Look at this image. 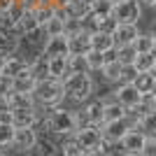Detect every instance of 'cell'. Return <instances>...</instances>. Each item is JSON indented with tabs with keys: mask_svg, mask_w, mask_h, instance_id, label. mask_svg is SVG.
I'll list each match as a JSON object with an SVG mask.
<instances>
[{
	"mask_svg": "<svg viewBox=\"0 0 156 156\" xmlns=\"http://www.w3.org/2000/svg\"><path fill=\"white\" fill-rule=\"evenodd\" d=\"M9 91H12V79L0 75V93H9Z\"/></svg>",
	"mask_w": 156,
	"mask_h": 156,
	"instance_id": "f35d334b",
	"label": "cell"
},
{
	"mask_svg": "<svg viewBox=\"0 0 156 156\" xmlns=\"http://www.w3.org/2000/svg\"><path fill=\"white\" fill-rule=\"evenodd\" d=\"M23 70H28V65H26V61L21 58L19 54L5 58V65H2V75H5V77L12 79V77H16V75H21Z\"/></svg>",
	"mask_w": 156,
	"mask_h": 156,
	"instance_id": "ffe728a7",
	"label": "cell"
},
{
	"mask_svg": "<svg viewBox=\"0 0 156 156\" xmlns=\"http://www.w3.org/2000/svg\"><path fill=\"white\" fill-rule=\"evenodd\" d=\"M2 65H5V56H0V75H2Z\"/></svg>",
	"mask_w": 156,
	"mask_h": 156,
	"instance_id": "bcb514c9",
	"label": "cell"
},
{
	"mask_svg": "<svg viewBox=\"0 0 156 156\" xmlns=\"http://www.w3.org/2000/svg\"><path fill=\"white\" fill-rule=\"evenodd\" d=\"M23 37H26V42L35 49V51H42V47H44V42H47V37H49V35H47V30H44L42 26H37L35 30L26 33Z\"/></svg>",
	"mask_w": 156,
	"mask_h": 156,
	"instance_id": "4316f807",
	"label": "cell"
},
{
	"mask_svg": "<svg viewBox=\"0 0 156 156\" xmlns=\"http://www.w3.org/2000/svg\"><path fill=\"white\" fill-rule=\"evenodd\" d=\"M35 82H37V79L33 77L28 70H23L21 75L12 77V91H16V93H33V86H35Z\"/></svg>",
	"mask_w": 156,
	"mask_h": 156,
	"instance_id": "d6986e66",
	"label": "cell"
},
{
	"mask_svg": "<svg viewBox=\"0 0 156 156\" xmlns=\"http://www.w3.org/2000/svg\"><path fill=\"white\" fill-rule=\"evenodd\" d=\"M84 63H86V70L89 72H100V68L105 65V56L100 51L89 49V51L84 54Z\"/></svg>",
	"mask_w": 156,
	"mask_h": 156,
	"instance_id": "f1b7e54d",
	"label": "cell"
},
{
	"mask_svg": "<svg viewBox=\"0 0 156 156\" xmlns=\"http://www.w3.org/2000/svg\"><path fill=\"white\" fill-rule=\"evenodd\" d=\"M114 28H117V19H114V16H103V19H98V30H100V33L112 35Z\"/></svg>",
	"mask_w": 156,
	"mask_h": 156,
	"instance_id": "74e56055",
	"label": "cell"
},
{
	"mask_svg": "<svg viewBox=\"0 0 156 156\" xmlns=\"http://www.w3.org/2000/svg\"><path fill=\"white\" fill-rule=\"evenodd\" d=\"M84 114H86V119H89V124L100 126V124H103V103H100V100L86 103L84 105Z\"/></svg>",
	"mask_w": 156,
	"mask_h": 156,
	"instance_id": "484cf974",
	"label": "cell"
},
{
	"mask_svg": "<svg viewBox=\"0 0 156 156\" xmlns=\"http://www.w3.org/2000/svg\"><path fill=\"white\" fill-rule=\"evenodd\" d=\"M75 72H89L84 63V56H70L68 54V75H75Z\"/></svg>",
	"mask_w": 156,
	"mask_h": 156,
	"instance_id": "e575fe53",
	"label": "cell"
},
{
	"mask_svg": "<svg viewBox=\"0 0 156 156\" xmlns=\"http://www.w3.org/2000/svg\"><path fill=\"white\" fill-rule=\"evenodd\" d=\"M140 2V7H154L156 5V0H137Z\"/></svg>",
	"mask_w": 156,
	"mask_h": 156,
	"instance_id": "ee69618b",
	"label": "cell"
},
{
	"mask_svg": "<svg viewBox=\"0 0 156 156\" xmlns=\"http://www.w3.org/2000/svg\"><path fill=\"white\" fill-rule=\"evenodd\" d=\"M79 2H84V5H86V7H91V5H93V2H96V0H79Z\"/></svg>",
	"mask_w": 156,
	"mask_h": 156,
	"instance_id": "f6af8a7d",
	"label": "cell"
},
{
	"mask_svg": "<svg viewBox=\"0 0 156 156\" xmlns=\"http://www.w3.org/2000/svg\"><path fill=\"white\" fill-rule=\"evenodd\" d=\"M5 154V151H2ZM5 156H30V151H23V149H14V147H7V154Z\"/></svg>",
	"mask_w": 156,
	"mask_h": 156,
	"instance_id": "60d3db41",
	"label": "cell"
},
{
	"mask_svg": "<svg viewBox=\"0 0 156 156\" xmlns=\"http://www.w3.org/2000/svg\"><path fill=\"white\" fill-rule=\"evenodd\" d=\"M33 98L40 107H58L61 103L65 100V93H63V84L58 79H51V77H44V79H37L35 86H33Z\"/></svg>",
	"mask_w": 156,
	"mask_h": 156,
	"instance_id": "7a4b0ae2",
	"label": "cell"
},
{
	"mask_svg": "<svg viewBox=\"0 0 156 156\" xmlns=\"http://www.w3.org/2000/svg\"><path fill=\"white\" fill-rule=\"evenodd\" d=\"M33 14H35L37 26H44L47 21L54 16V7H51V5H47V7H35V9H33Z\"/></svg>",
	"mask_w": 156,
	"mask_h": 156,
	"instance_id": "d590c367",
	"label": "cell"
},
{
	"mask_svg": "<svg viewBox=\"0 0 156 156\" xmlns=\"http://www.w3.org/2000/svg\"><path fill=\"white\" fill-rule=\"evenodd\" d=\"M21 5H23V9H35L37 0H21Z\"/></svg>",
	"mask_w": 156,
	"mask_h": 156,
	"instance_id": "b9f144b4",
	"label": "cell"
},
{
	"mask_svg": "<svg viewBox=\"0 0 156 156\" xmlns=\"http://www.w3.org/2000/svg\"><path fill=\"white\" fill-rule=\"evenodd\" d=\"M7 100H9V107H35V98L33 93H16V91H9L7 93Z\"/></svg>",
	"mask_w": 156,
	"mask_h": 156,
	"instance_id": "83f0119b",
	"label": "cell"
},
{
	"mask_svg": "<svg viewBox=\"0 0 156 156\" xmlns=\"http://www.w3.org/2000/svg\"><path fill=\"white\" fill-rule=\"evenodd\" d=\"M121 68H124V65H119L117 61H110V63H105L103 68H100V75H103L105 82L119 84V79H121Z\"/></svg>",
	"mask_w": 156,
	"mask_h": 156,
	"instance_id": "cb8c5ba5",
	"label": "cell"
},
{
	"mask_svg": "<svg viewBox=\"0 0 156 156\" xmlns=\"http://www.w3.org/2000/svg\"><path fill=\"white\" fill-rule=\"evenodd\" d=\"M0 156H5V154H2V149H0Z\"/></svg>",
	"mask_w": 156,
	"mask_h": 156,
	"instance_id": "681fc988",
	"label": "cell"
},
{
	"mask_svg": "<svg viewBox=\"0 0 156 156\" xmlns=\"http://www.w3.org/2000/svg\"><path fill=\"white\" fill-rule=\"evenodd\" d=\"M75 140L82 144V149H93V147L103 140V137H100V126L89 124V126H84V128H79L77 133H75Z\"/></svg>",
	"mask_w": 156,
	"mask_h": 156,
	"instance_id": "9c48e42d",
	"label": "cell"
},
{
	"mask_svg": "<svg viewBox=\"0 0 156 156\" xmlns=\"http://www.w3.org/2000/svg\"><path fill=\"white\" fill-rule=\"evenodd\" d=\"M112 5H114V0H96L91 5V16L96 21L103 16H112Z\"/></svg>",
	"mask_w": 156,
	"mask_h": 156,
	"instance_id": "4dcf8cb0",
	"label": "cell"
},
{
	"mask_svg": "<svg viewBox=\"0 0 156 156\" xmlns=\"http://www.w3.org/2000/svg\"><path fill=\"white\" fill-rule=\"evenodd\" d=\"M65 75H68V56H51V58H47V77L61 82Z\"/></svg>",
	"mask_w": 156,
	"mask_h": 156,
	"instance_id": "9a60e30c",
	"label": "cell"
},
{
	"mask_svg": "<svg viewBox=\"0 0 156 156\" xmlns=\"http://www.w3.org/2000/svg\"><path fill=\"white\" fill-rule=\"evenodd\" d=\"M112 96H114V100H117L119 105H124L126 110H128V107H135V105L140 103V93H137V89L133 84H119L117 91H112Z\"/></svg>",
	"mask_w": 156,
	"mask_h": 156,
	"instance_id": "30bf717a",
	"label": "cell"
},
{
	"mask_svg": "<svg viewBox=\"0 0 156 156\" xmlns=\"http://www.w3.org/2000/svg\"><path fill=\"white\" fill-rule=\"evenodd\" d=\"M12 110L9 107V100H7V93H0V114H7Z\"/></svg>",
	"mask_w": 156,
	"mask_h": 156,
	"instance_id": "ab89813d",
	"label": "cell"
},
{
	"mask_svg": "<svg viewBox=\"0 0 156 156\" xmlns=\"http://www.w3.org/2000/svg\"><path fill=\"white\" fill-rule=\"evenodd\" d=\"M21 51V37L12 35L9 30L0 28V56H16Z\"/></svg>",
	"mask_w": 156,
	"mask_h": 156,
	"instance_id": "7c38bea8",
	"label": "cell"
},
{
	"mask_svg": "<svg viewBox=\"0 0 156 156\" xmlns=\"http://www.w3.org/2000/svg\"><path fill=\"white\" fill-rule=\"evenodd\" d=\"M89 47H91L93 51H110V49H114V40H112V35H107V33H100V30H96V33H91L89 35Z\"/></svg>",
	"mask_w": 156,
	"mask_h": 156,
	"instance_id": "2e32d148",
	"label": "cell"
},
{
	"mask_svg": "<svg viewBox=\"0 0 156 156\" xmlns=\"http://www.w3.org/2000/svg\"><path fill=\"white\" fill-rule=\"evenodd\" d=\"M37 142V133L33 128H14V140H12V147L14 149H23V151H30Z\"/></svg>",
	"mask_w": 156,
	"mask_h": 156,
	"instance_id": "8fae6325",
	"label": "cell"
},
{
	"mask_svg": "<svg viewBox=\"0 0 156 156\" xmlns=\"http://www.w3.org/2000/svg\"><path fill=\"white\" fill-rule=\"evenodd\" d=\"M19 28H21V33H23V35L37 28V21H35V14H33V9H26V12H23V16L19 19Z\"/></svg>",
	"mask_w": 156,
	"mask_h": 156,
	"instance_id": "836d02e7",
	"label": "cell"
},
{
	"mask_svg": "<svg viewBox=\"0 0 156 156\" xmlns=\"http://www.w3.org/2000/svg\"><path fill=\"white\" fill-rule=\"evenodd\" d=\"M114 2H128V0H114Z\"/></svg>",
	"mask_w": 156,
	"mask_h": 156,
	"instance_id": "7dc6e473",
	"label": "cell"
},
{
	"mask_svg": "<svg viewBox=\"0 0 156 156\" xmlns=\"http://www.w3.org/2000/svg\"><path fill=\"white\" fill-rule=\"evenodd\" d=\"M103 103V121H117V119H124L126 107L119 105L114 98H107V100H100Z\"/></svg>",
	"mask_w": 156,
	"mask_h": 156,
	"instance_id": "e0dca14e",
	"label": "cell"
},
{
	"mask_svg": "<svg viewBox=\"0 0 156 156\" xmlns=\"http://www.w3.org/2000/svg\"><path fill=\"white\" fill-rule=\"evenodd\" d=\"M144 133H140V130L135 128H128L126 130V135L119 140V144H121V151L124 154H133V156H140L142 154V147H144Z\"/></svg>",
	"mask_w": 156,
	"mask_h": 156,
	"instance_id": "52a82bcc",
	"label": "cell"
},
{
	"mask_svg": "<svg viewBox=\"0 0 156 156\" xmlns=\"http://www.w3.org/2000/svg\"><path fill=\"white\" fill-rule=\"evenodd\" d=\"M63 84L65 98H70L75 103H86L96 91V84L91 79V72H75V75H65L61 79Z\"/></svg>",
	"mask_w": 156,
	"mask_h": 156,
	"instance_id": "6da1fadb",
	"label": "cell"
},
{
	"mask_svg": "<svg viewBox=\"0 0 156 156\" xmlns=\"http://www.w3.org/2000/svg\"><path fill=\"white\" fill-rule=\"evenodd\" d=\"M35 107H12L9 110V124L14 128H33L35 119H37V110Z\"/></svg>",
	"mask_w": 156,
	"mask_h": 156,
	"instance_id": "8992f818",
	"label": "cell"
},
{
	"mask_svg": "<svg viewBox=\"0 0 156 156\" xmlns=\"http://www.w3.org/2000/svg\"><path fill=\"white\" fill-rule=\"evenodd\" d=\"M130 84L137 89V93H151L156 89V75H154V70H149V72H137L135 79H133Z\"/></svg>",
	"mask_w": 156,
	"mask_h": 156,
	"instance_id": "ac0fdd59",
	"label": "cell"
},
{
	"mask_svg": "<svg viewBox=\"0 0 156 156\" xmlns=\"http://www.w3.org/2000/svg\"><path fill=\"white\" fill-rule=\"evenodd\" d=\"M42 28L47 30V35H49V37H51V35H63V21L56 19V16H51V19L47 21Z\"/></svg>",
	"mask_w": 156,
	"mask_h": 156,
	"instance_id": "8d00e7d4",
	"label": "cell"
},
{
	"mask_svg": "<svg viewBox=\"0 0 156 156\" xmlns=\"http://www.w3.org/2000/svg\"><path fill=\"white\" fill-rule=\"evenodd\" d=\"M137 23H117L114 33H112V40H114V44H130L133 40L137 37Z\"/></svg>",
	"mask_w": 156,
	"mask_h": 156,
	"instance_id": "4fadbf2b",
	"label": "cell"
},
{
	"mask_svg": "<svg viewBox=\"0 0 156 156\" xmlns=\"http://www.w3.org/2000/svg\"><path fill=\"white\" fill-rule=\"evenodd\" d=\"M49 124H51V133H56V135H75V117H72V110H65V107H51L49 110Z\"/></svg>",
	"mask_w": 156,
	"mask_h": 156,
	"instance_id": "3957f363",
	"label": "cell"
},
{
	"mask_svg": "<svg viewBox=\"0 0 156 156\" xmlns=\"http://www.w3.org/2000/svg\"><path fill=\"white\" fill-rule=\"evenodd\" d=\"M28 72H30L35 79H44L47 77V58L42 56V54H40L30 65H28Z\"/></svg>",
	"mask_w": 156,
	"mask_h": 156,
	"instance_id": "d6a6232c",
	"label": "cell"
},
{
	"mask_svg": "<svg viewBox=\"0 0 156 156\" xmlns=\"http://www.w3.org/2000/svg\"><path fill=\"white\" fill-rule=\"evenodd\" d=\"M121 156H133V154H121Z\"/></svg>",
	"mask_w": 156,
	"mask_h": 156,
	"instance_id": "c3c4849f",
	"label": "cell"
},
{
	"mask_svg": "<svg viewBox=\"0 0 156 156\" xmlns=\"http://www.w3.org/2000/svg\"><path fill=\"white\" fill-rule=\"evenodd\" d=\"M133 49L137 54H147V51H156V37L154 33H137V37L130 42Z\"/></svg>",
	"mask_w": 156,
	"mask_h": 156,
	"instance_id": "44dd1931",
	"label": "cell"
},
{
	"mask_svg": "<svg viewBox=\"0 0 156 156\" xmlns=\"http://www.w3.org/2000/svg\"><path fill=\"white\" fill-rule=\"evenodd\" d=\"M9 5H12V0H0V14H5Z\"/></svg>",
	"mask_w": 156,
	"mask_h": 156,
	"instance_id": "7bdbcfd3",
	"label": "cell"
},
{
	"mask_svg": "<svg viewBox=\"0 0 156 156\" xmlns=\"http://www.w3.org/2000/svg\"><path fill=\"white\" fill-rule=\"evenodd\" d=\"M42 56L51 58V56H68V35H51L47 37L44 47H42Z\"/></svg>",
	"mask_w": 156,
	"mask_h": 156,
	"instance_id": "ba28073f",
	"label": "cell"
},
{
	"mask_svg": "<svg viewBox=\"0 0 156 156\" xmlns=\"http://www.w3.org/2000/svg\"><path fill=\"white\" fill-rule=\"evenodd\" d=\"M65 12H68V19H84V16L91 14V7H86L79 0H68L65 2Z\"/></svg>",
	"mask_w": 156,
	"mask_h": 156,
	"instance_id": "d4e9b609",
	"label": "cell"
},
{
	"mask_svg": "<svg viewBox=\"0 0 156 156\" xmlns=\"http://www.w3.org/2000/svg\"><path fill=\"white\" fill-rule=\"evenodd\" d=\"M112 16L117 19V23H140V19H142V7H140L137 0L114 2V5H112Z\"/></svg>",
	"mask_w": 156,
	"mask_h": 156,
	"instance_id": "277c9868",
	"label": "cell"
},
{
	"mask_svg": "<svg viewBox=\"0 0 156 156\" xmlns=\"http://www.w3.org/2000/svg\"><path fill=\"white\" fill-rule=\"evenodd\" d=\"M128 121L126 119H117V121H103L100 124V137H103L107 144H119V140L126 135L128 130Z\"/></svg>",
	"mask_w": 156,
	"mask_h": 156,
	"instance_id": "5b68a950",
	"label": "cell"
},
{
	"mask_svg": "<svg viewBox=\"0 0 156 156\" xmlns=\"http://www.w3.org/2000/svg\"><path fill=\"white\" fill-rule=\"evenodd\" d=\"M91 47H89V35L84 30L75 33V35H68V54L70 56H84Z\"/></svg>",
	"mask_w": 156,
	"mask_h": 156,
	"instance_id": "5bb4252c",
	"label": "cell"
},
{
	"mask_svg": "<svg viewBox=\"0 0 156 156\" xmlns=\"http://www.w3.org/2000/svg\"><path fill=\"white\" fill-rule=\"evenodd\" d=\"M133 68H135V72H149V70H156V51L137 54L135 61H133Z\"/></svg>",
	"mask_w": 156,
	"mask_h": 156,
	"instance_id": "7402d4cb",
	"label": "cell"
},
{
	"mask_svg": "<svg viewBox=\"0 0 156 156\" xmlns=\"http://www.w3.org/2000/svg\"><path fill=\"white\" fill-rule=\"evenodd\" d=\"M12 140H14V126L9 121H0V149L12 147Z\"/></svg>",
	"mask_w": 156,
	"mask_h": 156,
	"instance_id": "1f68e13d",
	"label": "cell"
},
{
	"mask_svg": "<svg viewBox=\"0 0 156 156\" xmlns=\"http://www.w3.org/2000/svg\"><path fill=\"white\" fill-rule=\"evenodd\" d=\"M58 151H61L63 156H82V151H84V149H82V144L75 140V135H68L63 142H61Z\"/></svg>",
	"mask_w": 156,
	"mask_h": 156,
	"instance_id": "f546056e",
	"label": "cell"
},
{
	"mask_svg": "<svg viewBox=\"0 0 156 156\" xmlns=\"http://www.w3.org/2000/svg\"><path fill=\"white\" fill-rule=\"evenodd\" d=\"M137 51L133 49V44H117L114 47V58L119 65H133Z\"/></svg>",
	"mask_w": 156,
	"mask_h": 156,
	"instance_id": "603a6c76",
	"label": "cell"
}]
</instances>
